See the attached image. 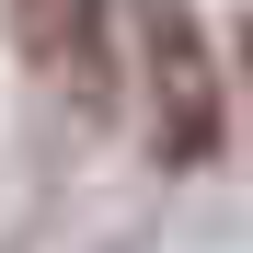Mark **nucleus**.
<instances>
[{"label":"nucleus","mask_w":253,"mask_h":253,"mask_svg":"<svg viewBox=\"0 0 253 253\" xmlns=\"http://www.w3.org/2000/svg\"><path fill=\"white\" fill-rule=\"evenodd\" d=\"M138 81H150V150L161 161H207L219 150V69L184 0H138Z\"/></svg>","instance_id":"nucleus-1"},{"label":"nucleus","mask_w":253,"mask_h":253,"mask_svg":"<svg viewBox=\"0 0 253 253\" xmlns=\"http://www.w3.org/2000/svg\"><path fill=\"white\" fill-rule=\"evenodd\" d=\"M0 12L23 35V69L46 81L69 115L115 104V23H104V0H0Z\"/></svg>","instance_id":"nucleus-2"}]
</instances>
